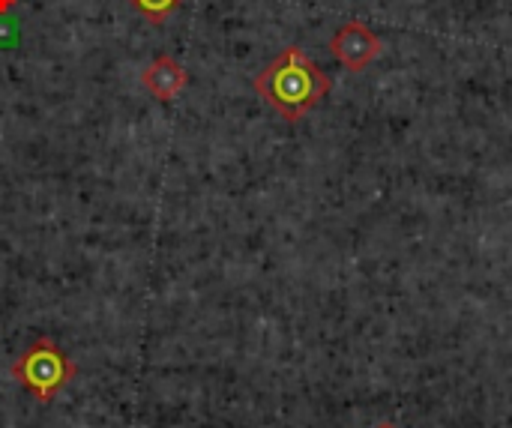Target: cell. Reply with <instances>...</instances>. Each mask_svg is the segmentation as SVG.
I'll use <instances>...</instances> for the list:
<instances>
[{"label":"cell","mask_w":512,"mask_h":428,"mask_svg":"<svg viewBox=\"0 0 512 428\" xmlns=\"http://www.w3.org/2000/svg\"><path fill=\"white\" fill-rule=\"evenodd\" d=\"M252 87L279 117L297 123L324 102L333 81L300 45H288L255 75Z\"/></svg>","instance_id":"obj_1"},{"label":"cell","mask_w":512,"mask_h":428,"mask_svg":"<svg viewBox=\"0 0 512 428\" xmlns=\"http://www.w3.org/2000/svg\"><path fill=\"white\" fill-rule=\"evenodd\" d=\"M12 381L27 390L39 405H51L63 390L66 384H72V378L78 375V366L66 357V351L48 339V336H39L33 339V345L12 363L9 369Z\"/></svg>","instance_id":"obj_2"},{"label":"cell","mask_w":512,"mask_h":428,"mask_svg":"<svg viewBox=\"0 0 512 428\" xmlns=\"http://www.w3.org/2000/svg\"><path fill=\"white\" fill-rule=\"evenodd\" d=\"M387 51L384 39L378 33H372V27H366L363 21L351 18L348 24H342L333 39H330V54L348 69V72H363L366 66H372V60H378Z\"/></svg>","instance_id":"obj_3"},{"label":"cell","mask_w":512,"mask_h":428,"mask_svg":"<svg viewBox=\"0 0 512 428\" xmlns=\"http://www.w3.org/2000/svg\"><path fill=\"white\" fill-rule=\"evenodd\" d=\"M186 84H189V72H186V69L180 66V60L171 57V54L153 57L150 66L141 72V87H144L153 99H159V102H168V99L180 96V90H183Z\"/></svg>","instance_id":"obj_4"},{"label":"cell","mask_w":512,"mask_h":428,"mask_svg":"<svg viewBox=\"0 0 512 428\" xmlns=\"http://www.w3.org/2000/svg\"><path fill=\"white\" fill-rule=\"evenodd\" d=\"M138 15H144L153 27H162L186 0H126Z\"/></svg>","instance_id":"obj_5"},{"label":"cell","mask_w":512,"mask_h":428,"mask_svg":"<svg viewBox=\"0 0 512 428\" xmlns=\"http://www.w3.org/2000/svg\"><path fill=\"white\" fill-rule=\"evenodd\" d=\"M18 6V0H0V15H6V12H12Z\"/></svg>","instance_id":"obj_6"},{"label":"cell","mask_w":512,"mask_h":428,"mask_svg":"<svg viewBox=\"0 0 512 428\" xmlns=\"http://www.w3.org/2000/svg\"><path fill=\"white\" fill-rule=\"evenodd\" d=\"M372 428H399V426H393V423H378V426H372Z\"/></svg>","instance_id":"obj_7"}]
</instances>
